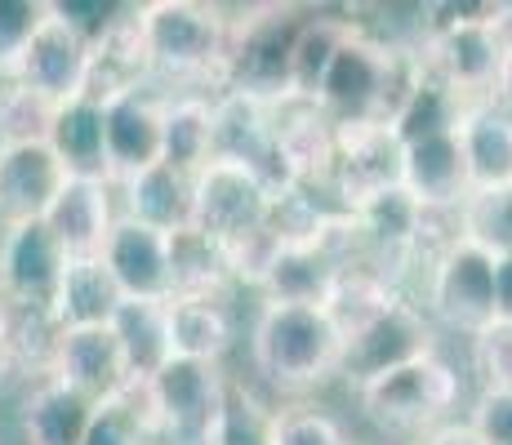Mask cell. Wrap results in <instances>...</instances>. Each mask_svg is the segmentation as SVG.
<instances>
[{"label": "cell", "mask_w": 512, "mask_h": 445, "mask_svg": "<svg viewBox=\"0 0 512 445\" xmlns=\"http://www.w3.org/2000/svg\"><path fill=\"white\" fill-rule=\"evenodd\" d=\"M294 49H299V32L290 23H272L250 41L241 67L254 81H277V76L294 72Z\"/></svg>", "instance_id": "cell-29"}, {"label": "cell", "mask_w": 512, "mask_h": 445, "mask_svg": "<svg viewBox=\"0 0 512 445\" xmlns=\"http://www.w3.org/2000/svg\"><path fill=\"white\" fill-rule=\"evenodd\" d=\"M121 281L112 267L98 259H76L58 276V308L72 321V330H94V325H112L116 312L125 308Z\"/></svg>", "instance_id": "cell-11"}, {"label": "cell", "mask_w": 512, "mask_h": 445, "mask_svg": "<svg viewBox=\"0 0 512 445\" xmlns=\"http://www.w3.org/2000/svg\"><path fill=\"white\" fill-rule=\"evenodd\" d=\"M205 138H210V125H205V116L201 112H174L170 121H165V165H187V161H196L201 156V147H205Z\"/></svg>", "instance_id": "cell-33"}, {"label": "cell", "mask_w": 512, "mask_h": 445, "mask_svg": "<svg viewBox=\"0 0 512 445\" xmlns=\"http://www.w3.org/2000/svg\"><path fill=\"white\" fill-rule=\"evenodd\" d=\"M219 445H272V441H268V432L259 428V419H254L250 410H241V405H232V410L223 414Z\"/></svg>", "instance_id": "cell-38"}, {"label": "cell", "mask_w": 512, "mask_h": 445, "mask_svg": "<svg viewBox=\"0 0 512 445\" xmlns=\"http://www.w3.org/2000/svg\"><path fill=\"white\" fill-rule=\"evenodd\" d=\"M107 152L116 161L147 170V165H156V156H165V125L143 103L107 107Z\"/></svg>", "instance_id": "cell-19"}, {"label": "cell", "mask_w": 512, "mask_h": 445, "mask_svg": "<svg viewBox=\"0 0 512 445\" xmlns=\"http://www.w3.org/2000/svg\"><path fill=\"white\" fill-rule=\"evenodd\" d=\"M103 219H107V205L103 192L94 183H67L58 192L54 210L45 214L49 232L58 236V245H72V250H85L103 236Z\"/></svg>", "instance_id": "cell-21"}, {"label": "cell", "mask_w": 512, "mask_h": 445, "mask_svg": "<svg viewBox=\"0 0 512 445\" xmlns=\"http://www.w3.org/2000/svg\"><path fill=\"white\" fill-rule=\"evenodd\" d=\"M499 259L477 250L472 241L459 236L446 254L437 259L432 272V308L446 325L464 330L477 339L486 325L499 321Z\"/></svg>", "instance_id": "cell-1"}, {"label": "cell", "mask_w": 512, "mask_h": 445, "mask_svg": "<svg viewBox=\"0 0 512 445\" xmlns=\"http://www.w3.org/2000/svg\"><path fill=\"white\" fill-rule=\"evenodd\" d=\"M428 356V339H423V321L406 308H388L383 316L366 321L348 343V365L366 383L383 379L392 370H406Z\"/></svg>", "instance_id": "cell-6"}, {"label": "cell", "mask_w": 512, "mask_h": 445, "mask_svg": "<svg viewBox=\"0 0 512 445\" xmlns=\"http://www.w3.org/2000/svg\"><path fill=\"white\" fill-rule=\"evenodd\" d=\"M459 147H464L472 192H504L512 187V107L499 98L468 103L459 121Z\"/></svg>", "instance_id": "cell-4"}, {"label": "cell", "mask_w": 512, "mask_h": 445, "mask_svg": "<svg viewBox=\"0 0 512 445\" xmlns=\"http://www.w3.org/2000/svg\"><path fill=\"white\" fill-rule=\"evenodd\" d=\"M121 352L134 370L143 374H161L174 361V339H170V321H161L147 303H125L112 321Z\"/></svg>", "instance_id": "cell-18"}, {"label": "cell", "mask_w": 512, "mask_h": 445, "mask_svg": "<svg viewBox=\"0 0 512 445\" xmlns=\"http://www.w3.org/2000/svg\"><path fill=\"white\" fill-rule=\"evenodd\" d=\"M156 397H161V405L170 410V419L201 423L205 414H210L214 388H210V374H205L201 361H192V356H174V361L156 374Z\"/></svg>", "instance_id": "cell-22"}, {"label": "cell", "mask_w": 512, "mask_h": 445, "mask_svg": "<svg viewBox=\"0 0 512 445\" xmlns=\"http://www.w3.org/2000/svg\"><path fill=\"white\" fill-rule=\"evenodd\" d=\"M23 58H27V81L41 89V94H72L85 76L81 36L67 32L58 18H49L41 27V36H36Z\"/></svg>", "instance_id": "cell-15"}, {"label": "cell", "mask_w": 512, "mask_h": 445, "mask_svg": "<svg viewBox=\"0 0 512 445\" xmlns=\"http://www.w3.org/2000/svg\"><path fill=\"white\" fill-rule=\"evenodd\" d=\"M170 339L179 356H192V361H201V356L219 352L223 343H228V321H223L219 308H210V303H179L170 316Z\"/></svg>", "instance_id": "cell-27"}, {"label": "cell", "mask_w": 512, "mask_h": 445, "mask_svg": "<svg viewBox=\"0 0 512 445\" xmlns=\"http://www.w3.org/2000/svg\"><path fill=\"white\" fill-rule=\"evenodd\" d=\"M54 152L67 165H81L90 170L98 165V156L107 152V112L94 103H72L58 112L54 121Z\"/></svg>", "instance_id": "cell-24"}, {"label": "cell", "mask_w": 512, "mask_h": 445, "mask_svg": "<svg viewBox=\"0 0 512 445\" xmlns=\"http://www.w3.org/2000/svg\"><path fill=\"white\" fill-rule=\"evenodd\" d=\"M54 14L67 32H76L85 41V36H98L107 23H112L116 5L112 0H63V5H54Z\"/></svg>", "instance_id": "cell-35"}, {"label": "cell", "mask_w": 512, "mask_h": 445, "mask_svg": "<svg viewBox=\"0 0 512 445\" xmlns=\"http://www.w3.org/2000/svg\"><path fill=\"white\" fill-rule=\"evenodd\" d=\"M107 267H112V276L121 281L125 294H134V299H156V294L170 290L174 254L156 227L134 219L112 232V241H107Z\"/></svg>", "instance_id": "cell-9"}, {"label": "cell", "mask_w": 512, "mask_h": 445, "mask_svg": "<svg viewBox=\"0 0 512 445\" xmlns=\"http://www.w3.org/2000/svg\"><path fill=\"white\" fill-rule=\"evenodd\" d=\"M472 361L486 392H512V321H495L472 339Z\"/></svg>", "instance_id": "cell-30"}, {"label": "cell", "mask_w": 512, "mask_h": 445, "mask_svg": "<svg viewBox=\"0 0 512 445\" xmlns=\"http://www.w3.org/2000/svg\"><path fill=\"white\" fill-rule=\"evenodd\" d=\"M147 41L165 63H201L214 49V23L192 5H161L147 23Z\"/></svg>", "instance_id": "cell-17"}, {"label": "cell", "mask_w": 512, "mask_h": 445, "mask_svg": "<svg viewBox=\"0 0 512 445\" xmlns=\"http://www.w3.org/2000/svg\"><path fill=\"white\" fill-rule=\"evenodd\" d=\"M499 321H512V263L499 267Z\"/></svg>", "instance_id": "cell-41"}, {"label": "cell", "mask_w": 512, "mask_h": 445, "mask_svg": "<svg viewBox=\"0 0 512 445\" xmlns=\"http://www.w3.org/2000/svg\"><path fill=\"white\" fill-rule=\"evenodd\" d=\"M428 445H486V441L477 437V428H472V423H446V428H441Z\"/></svg>", "instance_id": "cell-39"}, {"label": "cell", "mask_w": 512, "mask_h": 445, "mask_svg": "<svg viewBox=\"0 0 512 445\" xmlns=\"http://www.w3.org/2000/svg\"><path fill=\"white\" fill-rule=\"evenodd\" d=\"M63 161L45 143H18L0 156V210L36 223L63 192Z\"/></svg>", "instance_id": "cell-5"}, {"label": "cell", "mask_w": 512, "mask_h": 445, "mask_svg": "<svg viewBox=\"0 0 512 445\" xmlns=\"http://www.w3.org/2000/svg\"><path fill=\"white\" fill-rule=\"evenodd\" d=\"M85 445H139V423H134L121 405H107V410L94 414L90 432H85Z\"/></svg>", "instance_id": "cell-36"}, {"label": "cell", "mask_w": 512, "mask_h": 445, "mask_svg": "<svg viewBox=\"0 0 512 445\" xmlns=\"http://www.w3.org/2000/svg\"><path fill=\"white\" fill-rule=\"evenodd\" d=\"M472 428L486 445H512V392H486L481 388L472 405Z\"/></svg>", "instance_id": "cell-34"}, {"label": "cell", "mask_w": 512, "mask_h": 445, "mask_svg": "<svg viewBox=\"0 0 512 445\" xmlns=\"http://www.w3.org/2000/svg\"><path fill=\"white\" fill-rule=\"evenodd\" d=\"M259 352L281 379H308L339 352V330L321 308H281L263 321Z\"/></svg>", "instance_id": "cell-3"}, {"label": "cell", "mask_w": 512, "mask_h": 445, "mask_svg": "<svg viewBox=\"0 0 512 445\" xmlns=\"http://www.w3.org/2000/svg\"><path fill=\"white\" fill-rule=\"evenodd\" d=\"M361 214H366L370 232L379 236V241H388V245L410 241V236L419 232V223H423V205L406 192V187H388V192L366 196V210Z\"/></svg>", "instance_id": "cell-28"}, {"label": "cell", "mask_w": 512, "mask_h": 445, "mask_svg": "<svg viewBox=\"0 0 512 445\" xmlns=\"http://www.w3.org/2000/svg\"><path fill=\"white\" fill-rule=\"evenodd\" d=\"M277 445H343V437L330 419H321V414H303V419L285 423Z\"/></svg>", "instance_id": "cell-37"}, {"label": "cell", "mask_w": 512, "mask_h": 445, "mask_svg": "<svg viewBox=\"0 0 512 445\" xmlns=\"http://www.w3.org/2000/svg\"><path fill=\"white\" fill-rule=\"evenodd\" d=\"M499 103L512 107V27H508V41H504V76H499Z\"/></svg>", "instance_id": "cell-40"}, {"label": "cell", "mask_w": 512, "mask_h": 445, "mask_svg": "<svg viewBox=\"0 0 512 445\" xmlns=\"http://www.w3.org/2000/svg\"><path fill=\"white\" fill-rule=\"evenodd\" d=\"M339 36L330 32V27H308V32H299V49H294V76H299L303 85H317L326 81L334 54H339Z\"/></svg>", "instance_id": "cell-32"}, {"label": "cell", "mask_w": 512, "mask_h": 445, "mask_svg": "<svg viewBox=\"0 0 512 445\" xmlns=\"http://www.w3.org/2000/svg\"><path fill=\"white\" fill-rule=\"evenodd\" d=\"M504 41H508V27H490V23L432 27V49H437L441 81L455 89L464 103H486L490 94H499Z\"/></svg>", "instance_id": "cell-2"}, {"label": "cell", "mask_w": 512, "mask_h": 445, "mask_svg": "<svg viewBox=\"0 0 512 445\" xmlns=\"http://www.w3.org/2000/svg\"><path fill=\"white\" fill-rule=\"evenodd\" d=\"M464 98L455 94L446 81H415V89L406 94L401 112L392 116V134H397L401 147H415L423 138H437V134H455L459 121H464Z\"/></svg>", "instance_id": "cell-12"}, {"label": "cell", "mask_w": 512, "mask_h": 445, "mask_svg": "<svg viewBox=\"0 0 512 445\" xmlns=\"http://www.w3.org/2000/svg\"><path fill=\"white\" fill-rule=\"evenodd\" d=\"M63 276V245L45 219L23 223L9 245V285L18 294H45Z\"/></svg>", "instance_id": "cell-16"}, {"label": "cell", "mask_w": 512, "mask_h": 445, "mask_svg": "<svg viewBox=\"0 0 512 445\" xmlns=\"http://www.w3.org/2000/svg\"><path fill=\"white\" fill-rule=\"evenodd\" d=\"M134 214H139V223L156 227V232H165V227L179 223L183 214V183H179V170L165 161L147 165L134 178Z\"/></svg>", "instance_id": "cell-26"}, {"label": "cell", "mask_w": 512, "mask_h": 445, "mask_svg": "<svg viewBox=\"0 0 512 445\" xmlns=\"http://www.w3.org/2000/svg\"><path fill=\"white\" fill-rule=\"evenodd\" d=\"M459 227L464 241L486 250L490 259L512 263V187L504 192H472L459 205Z\"/></svg>", "instance_id": "cell-20"}, {"label": "cell", "mask_w": 512, "mask_h": 445, "mask_svg": "<svg viewBox=\"0 0 512 445\" xmlns=\"http://www.w3.org/2000/svg\"><path fill=\"white\" fill-rule=\"evenodd\" d=\"M268 281L285 308H321V299H326V290H330L326 263L303 250L281 254V259L268 267Z\"/></svg>", "instance_id": "cell-25"}, {"label": "cell", "mask_w": 512, "mask_h": 445, "mask_svg": "<svg viewBox=\"0 0 512 445\" xmlns=\"http://www.w3.org/2000/svg\"><path fill=\"white\" fill-rule=\"evenodd\" d=\"M196 214H201L205 232L236 236L263 219V187L254 183L241 165H214V170L201 178Z\"/></svg>", "instance_id": "cell-10"}, {"label": "cell", "mask_w": 512, "mask_h": 445, "mask_svg": "<svg viewBox=\"0 0 512 445\" xmlns=\"http://www.w3.org/2000/svg\"><path fill=\"white\" fill-rule=\"evenodd\" d=\"M450 397H455V374H450L446 365H437L432 356L366 383L370 410H379L383 419H397V423L432 419V414L446 410Z\"/></svg>", "instance_id": "cell-7"}, {"label": "cell", "mask_w": 512, "mask_h": 445, "mask_svg": "<svg viewBox=\"0 0 512 445\" xmlns=\"http://www.w3.org/2000/svg\"><path fill=\"white\" fill-rule=\"evenodd\" d=\"M27 423H32L36 445H85V432H90L94 414L81 392L58 388V392H45V397L32 405V419Z\"/></svg>", "instance_id": "cell-23"}, {"label": "cell", "mask_w": 512, "mask_h": 445, "mask_svg": "<svg viewBox=\"0 0 512 445\" xmlns=\"http://www.w3.org/2000/svg\"><path fill=\"white\" fill-rule=\"evenodd\" d=\"M401 187L428 210V205H464L472 196L468 165L459 134H437L401 152Z\"/></svg>", "instance_id": "cell-8"}, {"label": "cell", "mask_w": 512, "mask_h": 445, "mask_svg": "<svg viewBox=\"0 0 512 445\" xmlns=\"http://www.w3.org/2000/svg\"><path fill=\"white\" fill-rule=\"evenodd\" d=\"M125 365L121 339H116L112 325H94V330H67L63 339V370L72 392L90 397V392H103L116 383Z\"/></svg>", "instance_id": "cell-13"}, {"label": "cell", "mask_w": 512, "mask_h": 445, "mask_svg": "<svg viewBox=\"0 0 512 445\" xmlns=\"http://www.w3.org/2000/svg\"><path fill=\"white\" fill-rule=\"evenodd\" d=\"M383 81H388V72H383L379 49L343 41L330 72H326V81H321V94H326L334 107H343V112L361 116L370 103H379Z\"/></svg>", "instance_id": "cell-14"}, {"label": "cell", "mask_w": 512, "mask_h": 445, "mask_svg": "<svg viewBox=\"0 0 512 445\" xmlns=\"http://www.w3.org/2000/svg\"><path fill=\"white\" fill-rule=\"evenodd\" d=\"M45 23L49 18H41V5L32 0H0V58L27 54Z\"/></svg>", "instance_id": "cell-31"}]
</instances>
